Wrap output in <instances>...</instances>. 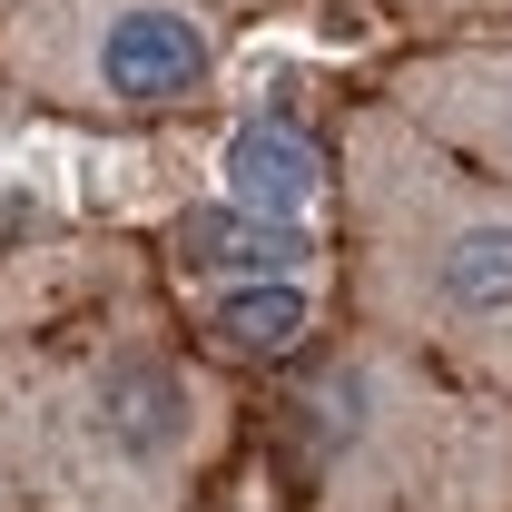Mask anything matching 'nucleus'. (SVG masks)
<instances>
[{
    "instance_id": "0eeeda50",
    "label": "nucleus",
    "mask_w": 512,
    "mask_h": 512,
    "mask_svg": "<svg viewBox=\"0 0 512 512\" xmlns=\"http://www.w3.org/2000/svg\"><path fill=\"white\" fill-rule=\"evenodd\" d=\"M325 227H276V217H247L227 197L207 207H178L168 217V266L188 276L197 296L207 286H286V276H325Z\"/></svg>"
},
{
    "instance_id": "f257e3e1",
    "label": "nucleus",
    "mask_w": 512,
    "mask_h": 512,
    "mask_svg": "<svg viewBox=\"0 0 512 512\" xmlns=\"http://www.w3.org/2000/svg\"><path fill=\"white\" fill-rule=\"evenodd\" d=\"M335 158L355 325L512 404V188L404 128L384 99L335 128Z\"/></svg>"
},
{
    "instance_id": "39448f33",
    "label": "nucleus",
    "mask_w": 512,
    "mask_h": 512,
    "mask_svg": "<svg viewBox=\"0 0 512 512\" xmlns=\"http://www.w3.org/2000/svg\"><path fill=\"white\" fill-rule=\"evenodd\" d=\"M384 109L512 188V40H434L384 69Z\"/></svg>"
},
{
    "instance_id": "20e7f679",
    "label": "nucleus",
    "mask_w": 512,
    "mask_h": 512,
    "mask_svg": "<svg viewBox=\"0 0 512 512\" xmlns=\"http://www.w3.org/2000/svg\"><path fill=\"white\" fill-rule=\"evenodd\" d=\"M0 79L69 119H188L217 99L227 50L207 0H0Z\"/></svg>"
},
{
    "instance_id": "6e6552de",
    "label": "nucleus",
    "mask_w": 512,
    "mask_h": 512,
    "mask_svg": "<svg viewBox=\"0 0 512 512\" xmlns=\"http://www.w3.org/2000/svg\"><path fill=\"white\" fill-rule=\"evenodd\" d=\"M197 345L227 365H286L325 345V276H286V286H207L197 296Z\"/></svg>"
},
{
    "instance_id": "7ed1b4c3",
    "label": "nucleus",
    "mask_w": 512,
    "mask_h": 512,
    "mask_svg": "<svg viewBox=\"0 0 512 512\" xmlns=\"http://www.w3.org/2000/svg\"><path fill=\"white\" fill-rule=\"evenodd\" d=\"M296 512H512V404L384 335H335L276 414Z\"/></svg>"
},
{
    "instance_id": "f03ea898",
    "label": "nucleus",
    "mask_w": 512,
    "mask_h": 512,
    "mask_svg": "<svg viewBox=\"0 0 512 512\" xmlns=\"http://www.w3.org/2000/svg\"><path fill=\"white\" fill-rule=\"evenodd\" d=\"M207 453V384L148 335L0 345V512H178Z\"/></svg>"
},
{
    "instance_id": "423d86ee",
    "label": "nucleus",
    "mask_w": 512,
    "mask_h": 512,
    "mask_svg": "<svg viewBox=\"0 0 512 512\" xmlns=\"http://www.w3.org/2000/svg\"><path fill=\"white\" fill-rule=\"evenodd\" d=\"M217 197L247 207V217H276V227H335L345 158H335L325 128L286 119V109H247L217 138Z\"/></svg>"
},
{
    "instance_id": "1a4fd4ad",
    "label": "nucleus",
    "mask_w": 512,
    "mask_h": 512,
    "mask_svg": "<svg viewBox=\"0 0 512 512\" xmlns=\"http://www.w3.org/2000/svg\"><path fill=\"white\" fill-rule=\"evenodd\" d=\"M394 20H503L512 0H384Z\"/></svg>"
},
{
    "instance_id": "9d476101",
    "label": "nucleus",
    "mask_w": 512,
    "mask_h": 512,
    "mask_svg": "<svg viewBox=\"0 0 512 512\" xmlns=\"http://www.w3.org/2000/svg\"><path fill=\"white\" fill-rule=\"evenodd\" d=\"M207 10H256V0H207Z\"/></svg>"
}]
</instances>
